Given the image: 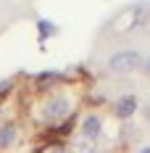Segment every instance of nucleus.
Returning <instances> with one entry per match:
<instances>
[{
  "label": "nucleus",
  "instance_id": "nucleus-9",
  "mask_svg": "<svg viewBox=\"0 0 150 153\" xmlns=\"http://www.w3.org/2000/svg\"><path fill=\"white\" fill-rule=\"evenodd\" d=\"M145 27H148V32H150V19H148V21H145Z\"/></svg>",
  "mask_w": 150,
  "mask_h": 153
},
{
  "label": "nucleus",
  "instance_id": "nucleus-2",
  "mask_svg": "<svg viewBox=\"0 0 150 153\" xmlns=\"http://www.w3.org/2000/svg\"><path fill=\"white\" fill-rule=\"evenodd\" d=\"M71 103H69V98H50L45 103V119L47 124H61L66 122L69 116H71Z\"/></svg>",
  "mask_w": 150,
  "mask_h": 153
},
{
  "label": "nucleus",
  "instance_id": "nucleus-1",
  "mask_svg": "<svg viewBox=\"0 0 150 153\" xmlns=\"http://www.w3.org/2000/svg\"><path fill=\"white\" fill-rule=\"evenodd\" d=\"M142 56L137 53V50H119L116 56H111V61H108V69L111 71H116V74H129V71H134L142 66Z\"/></svg>",
  "mask_w": 150,
  "mask_h": 153
},
{
  "label": "nucleus",
  "instance_id": "nucleus-8",
  "mask_svg": "<svg viewBox=\"0 0 150 153\" xmlns=\"http://www.w3.org/2000/svg\"><path fill=\"white\" fill-rule=\"evenodd\" d=\"M145 119H148V122H150V106L145 108Z\"/></svg>",
  "mask_w": 150,
  "mask_h": 153
},
{
  "label": "nucleus",
  "instance_id": "nucleus-4",
  "mask_svg": "<svg viewBox=\"0 0 150 153\" xmlns=\"http://www.w3.org/2000/svg\"><path fill=\"white\" fill-rule=\"evenodd\" d=\"M137 19H140V16H137V11H134V8H129V11H124L121 16H116V21H113V29H116V32L132 29V27L137 24Z\"/></svg>",
  "mask_w": 150,
  "mask_h": 153
},
{
  "label": "nucleus",
  "instance_id": "nucleus-5",
  "mask_svg": "<svg viewBox=\"0 0 150 153\" xmlns=\"http://www.w3.org/2000/svg\"><path fill=\"white\" fill-rule=\"evenodd\" d=\"M134 108H137V98L134 95H124L119 103H116V114H119L121 119H129L134 114Z\"/></svg>",
  "mask_w": 150,
  "mask_h": 153
},
{
  "label": "nucleus",
  "instance_id": "nucleus-3",
  "mask_svg": "<svg viewBox=\"0 0 150 153\" xmlns=\"http://www.w3.org/2000/svg\"><path fill=\"white\" fill-rule=\"evenodd\" d=\"M100 129H103V122H100V116H95V114L84 116V122H82V132H84V137L95 140L98 135H100Z\"/></svg>",
  "mask_w": 150,
  "mask_h": 153
},
{
  "label": "nucleus",
  "instance_id": "nucleus-6",
  "mask_svg": "<svg viewBox=\"0 0 150 153\" xmlns=\"http://www.w3.org/2000/svg\"><path fill=\"white\" fill-rule=\"evenodd\" d=\"M13 135H16L13 127H3V129H0V148L11 145V143H13Z\"/></svg>",
  "mask_w": 150,
  "mask_h": 153
},
{
  "label": "nucleus",
  "instance_id": "nucleus-7",
  "mask_svg": "<svg viewBox=\"0 0 150 153\" xmlns=\"http://www.w3.org/2000/svg\"><path fill=\"white\" fill-rule=\"evenodd\" d=\"M37 27H40V34H42V37H45V34H55V24H53V21H40Z\"/></svg>",
  "mask_w": 150,
  "mask_h": 153
}]
</instances>
